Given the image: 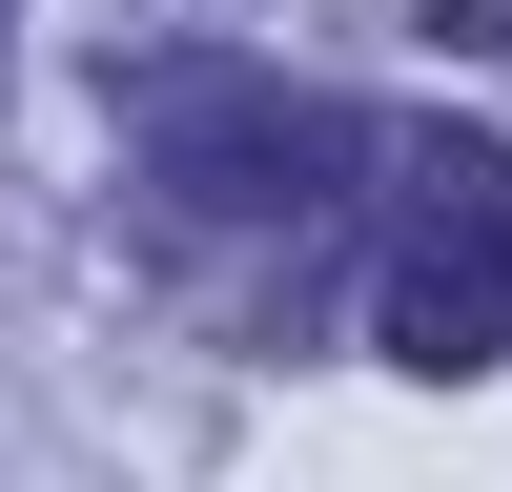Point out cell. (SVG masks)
<instances>
[{"instance_id":"1","label":"cell","mask_w":512,"mask_h":492,"mask_svg":"<svg viewBox=\"0 0 512 492\" xmlns=\"http://www.w3.org/2000/svg\"><path fill=\"white\" fill-rule=\"evenodd\" d=\"M369 349L410 390L512 349V144L492 123H390V267H369Z\"/></svg>"},{"instance_id":"2","label":"cell","mask_w":512,"mask_h":492,"mask_svg":"<svg viewBox=\"0 0 512 492\" xmlns=\"http://www.w3.org/2000/svg\"><path fill=\"white\" fill-rule=\"evenodd\" d=\"M144 185L185 205V226H328V205L369 185V123H349V103H287V82L164 62V82H144Z\"/></svg>"},{"instance_id":"3","label":"cell","mask_w":512,"mask_h":492,"mask_svg":"<svg viewBox=\"0 0 512 492\" xmlns=\"http://www.w3.org/2000/svg\"><path fill=\"white\" fill-rule=\"evenodd\" d=\"M410 21H431V41H512V0H410Z\"/></svg>"}]
</instances>
